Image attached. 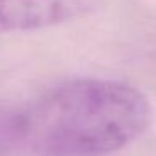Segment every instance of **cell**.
Returning a JSON list of instances; mask_svg holds the SVG:
<instances>
[{"mask_svg": "<svg viewBox=\"0 0 156 156\" xmlns=\"http://www.w3.org/2000/svg\"><path fill=\"white\" fill-rule=\"evenodd\" d=\"M19 146L30 156H106L143 134L151 106L133 86L74 79L17 111Z\"/></svg>", "mask_w": 156, "mask_h": 156, "instance_id": "6da1fadb", "label": "cell"}, {"mask_svg": "<svg viewBox=\"0 0 156 156\" xmlns=\"http://www.w3.org/2000/svg\"><path fill=\"white\" fill-rule=\"evenodd\" d=\"M17 149H20L17 111L0 109V156H9Z\"/></svg>", "mask_w": 156, "mask_h": 156, "instance_id": "7a4b0ae2", "label": "cell"}, {"mask_svg": "<svg viewBox=\"0 0 156 156\" xmlns=\"http://www.w3.org/2000/svg\"><path fill=\"white\" fill-rule=\"evenodd\" d=\"M7 32H14L10 0H0V34H7Z\"/></svg>", "mask_w": 156, "mask_h": 156, "instance_id": "3957f363", "label": "cell"}]
</instances>
